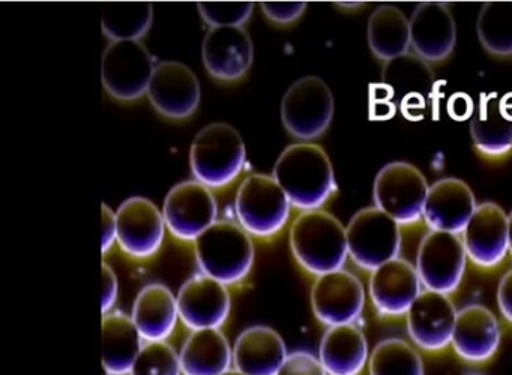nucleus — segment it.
Segmentation results:
<instances>
[{"label":"nucleus","mask_w":512,"mask_h":375,"mask_svg":"<svg viewBox=\"0 0 512 375\" xmlns=\"http://www.w3.org/2000/svg\"><path fill=\"white\" fill-rule=\"evenodd\" d=\"M467 258L479 269L500 266L509 254L508 215L499 204H478L461 233Z\"/></svg>","instance_id":"f3484780"},{"label":"nucleus","mask_w":512,"mask_h":375,"mask_svg":"<svg viewBox=\"0 0 512 375\" xmlns=\"http://www.w3.org/2000/svg\"><path fill=\"white\" fill-rule=\"evenodd\" d=\"M101 362L112 375H130L145 339L140 335L131 315L107 312L101 323Z\"/></svg>","instance_id":"a878e982"},{"label":"nucleus","mask_w":512,"mask_h":375,"mask_svg":"<svg viewBox=\"0 0 512 375\" xmlns=\"http://www.w3.org/2000/svg\"><path fill=\"white\" fill-rule=\"evenodd\" d=\"M367 39L371 53L383 62L406 56L412 48L409 18L397 6H377L368 18Z\"/></svg>","instance_id":"c85d7f7f"},{"label":"nucleus","mask_w":512,"mask_h":375,"mask_svg":"<svg viewBox=\"0 0 512 375\" xmlns=\"http://www.w3.org/2000/svg\"><path fill=\"white\" fill-rule=\"evenodd\" d=\"M479 42L496 57L512 56V2H487L476 21Z\"/></svg>","instance_id":"473e14b6"},{"label":"nucleus","mask_w":512,"mask_h":375,"mask_svg":"<svg viewBox=\"0 0 512 375\" xmlns=\"http://www.w3.org/2000/svg\"><path fill=\"white\" fill-rule=\"evenodd\" d=\"M130 375H184L179 351L167 341L145 342Z\"/></svg>","instance_id":"72a5a7b5"},{"label":"nucleus","mask_w":512,"mask_h":375,"mask_svg":"<svg viewBox=\"0 0 512 375\" xmlns=\"http://www.w3.org/2000/svg\"><path fill=\"white\" fill-rule=\"evenodd\" d=\"M457 308L451 297L424 290L406 314L407 333L418 350L440 353L451 347Z\"/></svg>","instance_id":"ddd939ff"},{"label":"nucleus","mask_w":512,"mask_h":375,"mask_svg":"<svg viewBox=\"0 0 512 375\" xmlns=\"http://www.w3.org/2000/svg\"><path fill=\"white\" fill-rule=\"evenodd\" d=\"M382 75L383 83L391 89L392 95L398 93L401 96V110L425 107V95L434 84L433 72L427 62L409 53L386 62Z\"/></svg>","instance_id":"c756f323"},{"label":"nucleus","mask_w":512,"mask_h":375,"mask_svg":"<svg viewBox=\"0 0 512 375\" xmlns=\"http://www.w3.org/2000/svg\"><path fill=\"white\" fill-rule=\"evenodd\" d=\"M103 216H101V251L103 255L118 243V218L116 213L107 204H103Z\"/></svg>","instance_id":"58836bf2"},{"label":"nucleus","mask_w":512,"mask_h":375,"mask_svg":"<svg viewBox=\"0 0 512 375\" xmlns=\"http://www.w3.org/2000/svg\"><path fill=\"white\" fill-rule=\"evenodd\" d=\"M263 14L275 24L295 23L307 9L305 2H263L260 3Z\"/></svg>","instance_id":"e433bc0d"},{"label":"nucleus","mask_w":512,"mask_h":375,"mask_svg":"<svg viewBox=\"0 0 512 375\" xmlns=\"http://www.w3.org/2000/svg\"><path fill=\"white\" fill-rule=\"evenodd\" d=\"M193 245L200 272L227 287L241 284L253 270L256 249L251 234L239 222L221 219Z\"/></svg>","instance_id":"7ed1b4c3"},{"label":"nucleus","mask_w":512,"mask_h":375,"mask_svg":"<svg viewBox=\"0 0 512 375\" xmlns=\"http://www.w3.org/2000/svg\"><path fill=\"white\" fill-rule=\"evenodd\" d=\"M476 207L475 194L464 180L443 177L430 185L422 221L430 231L461 234Z\"/></svg>","instance_id":"4be33fe9"},{"label":"nucleus","mask_w":512,"mask_h":375,"mask_svg":"<svg viewBox=\"0 0 512 375\" xmlns=\"http://www.w3.org/2000/svg\"><path fill=\"white\" fill-rule=\"evenodd\" d=\"M292 207L280 183L268 174H251L236 192L239 225L251 236L262 239L275 236L286 227Z\"/></svg>","instance_id":"39448f33"},{"label":"nucleus","mask_w":512,"mask_h":375,"mask_svg":"<svg viewBox=\"0 0 512 375\" xmlns=\"http://www.w3.org/2000/svg\"><path fill=\"white\" fill-rule=\"evenodd\" d=\"M272 176L292 206L302 212L322 209L337 189L328 153L307 141L286 147L275 162Z\"/></svg>","instance_id":"f257e3e1"},{"label":"nucleus","mask_w":512,"mask_h":375,"mask_svg":"<svg viewBox=\"0 0 512 375\" xmlns=\"http://www.w3.org/2000/svg\"><path fill=\"white\" fill-rule=\"evenodd\" d=\"M223 375H244L242 372L236 371L235 368L230 369V371L224 372Z\"/></svg>","instance_id":"c03bdc74"},{"label":"nucleus","mask_w":512,"mask_h":375,"mask_svg":"<svg viewBox=\"0 0 512 375\" xmlns=\"http://www.w3.org/2000/svg\"><path fill=\"white\" fill-rule=\"evenodd\" d=\"M449 116L454 117L455 120H466L473 116L475 105H473L472 98L466 93H455L448 104Z\"/></svg>","instance_id":"a19ab883"},{"label":"nucleus","mask_w":512,"mask_h":375,"mask_svg":"<svg viewBox=\"0 0 512 375\" xmlns=\"http://www.w3.org/2000/svg\"><path fill=\"white\" fill-rule=\"evenodd\" d=\"M118 245L128 257L146 260L160 251L167 225L163 210L145 197L125 200L116 212Z\"/></svg>","instance_id":"4468645a"},{"label":"nucleus","mask_w":512,"mask_h":375,"mask_svg":"<svg viewBox=\"0 0 512 375\" xmlns=\"http://www.w3.org/2000/svg\"><path fill=\"white\" fill-rule=\"evenodd\" d=\"M502 329L493 311L470 303L458 311L451 347L461 360L473 365L490 362L500 348Z\"/></svg>","instance_id":"aec40b11"},{"label":"nucleus","mask_w":512,"mask_h":375,"mask_svg":"<svg viewBox=\"0 0 512 375\" xmlns=\"http://www.w3.org/2000/svg\"><path fill=\"white\" fill-rule=\"evenodd\" d=\"M428 185L424 174L406 161L386 164L374 180V203L400 225L422 221Z\"/></svg>","instance_id":"0eeeda50"},{"label":"nucleus","mask_w":512,"mask_h":375,"mask_svg":"<svg viewBox=\"0 0 512 375\" xmlns=\"http://www.w3.org/2000/svg\"><path fill=\"white\" fill-rule=\"evenodd\" d=\"M349 258L365 272H373L400 257L401 225L379 207H365L346 227Z\"/></svg>","instance_id":"423d86ee"},{"label":"nucleus","mask_w":512,"mask_h":375,"mask_svg":"<svg viewBox=\"0 0 512 375\" xmlns=\"http://www.w3.org/2000/svg\"><path fill=\"white\" fill-rule=\"evenodd\" d=\"M424 291L415 264L406 258L395 260L373 270L368 281V296L377 315L385 318L406 317L410 306Z\"/></svg>","instance_id":"dca6fc26"},{"label":"nucleus","mask_w":512,"mask_h":375,"mask_svg":"<svg viewBox=\"0 0 512 375\" xmlns=\"http://www.w3.org/2000/svg\"><path fill=\"white\" fill-rule=\"evenodd\" d=\"M467 260L461 234L428 231L416 254L415 267L422 287L451 296L463 282Z\"/></svg>","instance_id":"1a4fd4ad"},{"label":"nucleus","mask_w":512,"mask_h":375,"mask_svg":"<svg viewBox=\"0 0 512 375\" xmlns=\"http://www.w3.org/2000/svg\"><path fill=\"white\" fill-rule=\"evenodd\" d=\"M419 351L403 338L382 339L371 350L368 375H425Z\"/></svg>","instance_id":"2f4dec72"},{"label":"nucleus","mask_w":512,"mask_h":375,"mask_svg":"<svg viewBox=\"0 0 512 375\" xmlns=\"http://www.w3.org/2000/svg\"><path fill=\"white\" fill-rule=\"evenodd\" d=\"M176 299L179 320L191 332L221 329L232 311V297L227 285L202 272L182 284Z\"/></svg>","instance_id":"2eb2a0df"},{"label":"nucleus","mask_w":512,"mask_h":375,"mask_svg":"<svg viewBox=\"0 0 512 375\" xmlns=\"http://www.w3.org/2000/svg\"><path fill=\"white\" fill-rule=\"evenodd\" d=\"M509 254L512 255V210L508 215Z\"/></svg>","instance_id":"79ce46f5"},{"label":"nucleus","mask_w":512,"mask_h":375,"mask_svg":"<svg viewBox=\"0 0 512 375\" xmlns=\"http://www.w3.org/2000/svg\"><path fill=\"white\" fill-rule=\"evenodd\" d=\"M467 375H482V374H475V372H472V374H467Z\"/></svg>","instance_id":"49530a36"},{"label":"nucleus","mask_w":512,"mask_h":375,"mask_svg":"<svg viewBox=\"0 0 512 375\" xmlns=\"http://www.w3.org/2000/svg\"><path fill=\"white\" fill-rule=\"evenodd\" d=\"M197 9L211 27H242L250 20L254 5L250 2H208L199 3Z\"/></svg>","instance_id":"f704fd0d"},{"label":"nucleus","mask_w":512,"mask_h":375,"mask_svg":"<svg viewBox=\"0 0 512 375\" xmlns=\"http://www.w3.org/2000/svg\"><path fill=\"white\" fill-rule=\"evenodd\" d=\"M289 242L296 263L316 278L344 269L349 258L346 227L323 209L302 212L290 227Z\"/></svg>","instance_id":"f03ea898"},{"label":"nucleus","mask_w":512,"mask_h":375,"mask_svg":"<svg viewBox=\"0 0 512 375\" xmlns=\"http://www.w3.org/2000/svg\"><path fill=\"white\" fill-rule=\"evenodd\" d=\"M334 95L322 78H299L284 93L281 120L290 135L310 141L325 134L334 117Z\"/></svg>","instance_id":"6e6552de"},{"label":"nucleus","mask_w":512,"mask_h":375,"mask_svg":"<svg viewBox=\"0 0 512 375\" xmlns=\"http://www.w3.org/2000/svg\"><path fill=\"white\" fill-rule=\"evenodd\" d=\"M470 135L476 150L488 158H502L512 150V116L503 101L482 98L470 119Z\"/></svg>","instance_id":"cd10ccee"},{"label":"nucleus","mask_w":512,"mask_h":375,"mask_svg":"<svg viewBox=\"0 0 512 375\" xmlns=\"http://www.w3.org/2000/svg\"><path fill=\"white\" fill-rule=\"evenodd\" d=\"M167 230L184 242H194L218 221V204L211 188L187 180L170 189L163 204Z\"/></svg>","instance_id":"9b49d317"},{"label":"nucleus","mask_w":512,"mask_h":375,"mask_svg":"<svg viewBox=\"0 0 512 375\" xmlns=\"http://www.w3.org/2000/svg\"><path fill=\"white\" fill-rule=\"evenodd\" d=\"M154 6L151 3H107L103 6V32L116 41H139L151 29Z\"/></svg>","instance_id":"7c9ffc66"},{"label":"nucleus","mask_w":512,"mask_h":375,"mask_svg":"<svg viewBox=\"0 0 512 375\" xmlns=\"http://www.w3.org/2000/svg\"><path fill=\"white\" fill-rule=\"evenodd\" d=\"M155 66L142 42H110L101 60L104 89L118 101H136L148 93Z\"/></svg>","instance_id":"9d476101"},{"label":"nucleus","mask_w":512,"mask_h":375,"mask_svg":"<svg viewBox=\"0 0 512 375\" xmlns=\"http://www.w3.org/2000/svg\"><path fill=\"white\" fill-rule=\"evenodd\" d=\"M245 156L244 140L233 126L211 123L200 129L191 146L194 180L208 188H224L241 174Z\"/></svg>","instance_id":"20e7f679"},{"label":"nucleus","mask_w":512,"mask_h":375,"mask_svg":"<svg viewBox=\"0 0 512 375\" xmlns=\"http://www.w3.org/2000/svg\"><path fill=\"white\" fill-rule=\"evenodd\" d=\"M413 53L427 63L443 62L457 44V24L446 3L422 2L409 18Z\"/></svg>","instance_id":"6ab92c4d"},{"label":"nucleus","mask_w":512,"mask_h":375,"mask_svg":"<svg viewBox=\"0 0 512 375\" xmlns=\"http://www.w3.org/2000/svg\"><path fill=\"white\" fill-rule=\"evenodd\" d=\"M337 5L341 8H358V6H362V2H338Z\"/></svg>","instance_id":"37998d69"},{"label":"nucleus","mask_w":512,"mask_h":375,"mask_svg":"<svg viewBox=\"0 0 512 375\" xmlns=\"http://www.w3.org/2000/svg\"><path fill=\"white\" fill-rule=\"evenodd\" d=\"M317 356L328 375H361L371 350L365 333L356 324H346L326 329Z\"/></svg>","instance_id":"b1692460"},{"label":"nucleus","mask_w":512,"mask_h":375,"mask_svg":"<svg viewBox=\"0 0 512 375\" xmlns=\"http://www.w3.org/2000/svg\"><path fill=\"white\" fill-rule=\"evenodd\" d=\"M496 299L500 314L512 324V269H509L500 279Z\"/></svg>","instance_id":"ea45409f"},{"label":"nucleus","mask_w":512,"mask_h":375,"mask_svg":"<svg viewBox=\"0 0 512 375\" xmlns=\"http://www.w3.org/2000/svg\"><path fill=\"white\" fill-rule=\"evenodd\" d=\"M101 287H103V291H101V311L104 315L107 312H112L119 296L118 276H116L112 266L107 263H103V267H101Z\"/></svg>","instance_id":"4c0bfd02"},{"label":"nucleus","mask_w":512,"mask_h":375,"mask_svg":"<svg viewBox=\"0 0 512 375\" xmlns=\"http://www.w3.org/2000/svg\"><path fill=\"white\" fill-rule=\"evenodd\" d=\"M146 95L161 116L184 120L196 113L202 92L196 74L187 65L166 60L155 66Z\"/></svg>","instance_id":"a211bd4d"},{"label":"nucleus","mask_w":512,"mask_h":375,"mask_svg":"<svg viewBox=\"0 0 512 375\" xmlns=\"http://www.w3.org/2000/svg\"><path fill=\"white\" fill-rule=\"evenodd\" d=\"M287 354L286 342L277 330L247 327L233 344V368L244 375H277Z\"/></svg>","instance_id":"5701e85b"},{"label":"nucleus","mask_w":512,"mask_h":375,"mask_svg":"<svg viewBox=\"0 0 512 375\" xmlns=\"http://www.w3.org/2000/svg\"><path fill=\"white\" fill-rule=\"evenodd\" d=\"M202 59L215 80H241L253 65V41L244 27H211L203 39Z\"/></svg>","instance_id":"412c9836"},{"label":"nucleus","mask_w":512,"mask_h":375,"mask_svg":"<svg viewBox=\"0 0 512 375\" xmlns=\"http://www.w3.org/2000/svg\"><path fill=\"white\" fill-rule=\"evenodd\" d=\"M364 284L349 270L317 276L311 287L314 317L326 327L356 324L365 308Z\"/></svg>","instance_id":"f8f14e48"},{"label":"nucleus","mask_w":512,"mask_h":375,"mask_svg":"<svg viewBox=\"0 0 512 375\" xmlns=\"http://www.w3.org/2000/svg\"><path fill=\"white\" fill-rule=\"evenodd\" d=\"M179 359L184 375H223L233 369V345L220 329L194 330Z\"/></svg>","instance_id":"bb28decb"},{"label":"nucleus","mask_w":512,"mask_h":375,"mask_svg":"<svg viewBox=\"0 0 512 375\" xmlns=\"http://www.w3.org/2000/svg\"><path fill=\"white\" fill-rule=\"evenodd\" d=\"M131 318L145 342L167 341L178 324V299L164 284L145 285L134 300Z\"/></svg>","instance_id":"393cba45"},{"label":"nucleus","mask_w":512,"mask_h":375,"mask_svg":"<svg viewBox=\"0 0 512 375\" xmlns=\"http://www.w3.org/2000/svg\"><path fill=\"white\" fill-rule=\"evenodd\" d=\"M277 375H328L319 356L310 351H293L287 354Z\"/></svg>","instance_id":"c9c22d12"},{"label":"nucleus","mask_w":512,"mask_h":375,"mask_svg":"<svg viewBox=\"0 0 512 375\" xmlns=\"http://www.w3.org/2000/svg\"><path fill=\"white\" fill-rule=\"evenodd\" d=\"M103 375H112L109 371H106V369H103Z\"/></svg>","instance_id":"a18cd8bd"}]
</instances>
